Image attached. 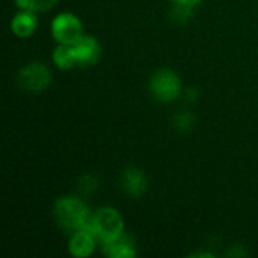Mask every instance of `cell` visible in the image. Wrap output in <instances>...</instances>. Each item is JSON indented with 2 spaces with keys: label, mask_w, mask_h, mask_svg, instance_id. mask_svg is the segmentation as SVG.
I'll list each match as a JSON object with an SVG mask.
<instances>
[{
  "label": "cell",
  "mask_w": 258,
  "mask_h": 258,
  "mask_svg": "<svg viewBox=\"0 0 258 258\" xmlns=\"http://www.w3.org/2000/svg\"><path fill=\"white\" fill-rule=\"evenodd\" d=\"M148 89H150L151 97L162 104L174 103L184 94L183 82L180 76L171 68L156 70L150 76Z\"/></svg>",
  "instance_id": "3"
},
{
  "label": "cell",
  "mask_w": 258,
  "mask_h": 258,
  "mask_svg": "<svg viewBox=\"0 0 258 258\" xmlns=\"http://www.w3.org/2000/svg\"><path fill=\"white\" fill-rule=\"evenodd\" d=\"M86 230L95 236L98 245H104L116 240L125 233V222L115 207L103 206L92 212Z\"/></svg>",
  "instance_id": "2"
},
{
  "label": "cell",
  "mask_w": 258,
  "mask_h": 258,
  "mask_svg": "<svg viewBox=\"0 0 258 258\" xmlns=\"http://www.w3.org/2000/svg\"><path fill=\"white\" fill-rule=\"evenodd\" d=\"M101 251L104 255L110 258H135L138 255V246L135 239L124 233L121 237H118L116 240L110 242V243H104L100 245Z\"/></svg>",
  "instance_id": "10"
},
{
  "label": "cell",
  "mask_w": 258,
  "mask_h": 258,
  "mask_svg": "<svg viewBox=\"0 0 258 258\" xmlns=\"http://www.w3.org/2000/svg\"><path fill=\"white\" fill-rule=\"evenodd\" d=\"M9 26H11V32L17 38H21V39L30 38L36 32V29H38V17H36V12L20 9L12 17Z\"/></svg>",
  "instance_id": "9"
},
{
  "label": "cell",
  "mask_w": 258,
  "mask_h": 258,
  "mask_svg": "<svg viewBox=\"0 0 258 258\" xmlns=\"http://www.w3.org/2000/svg\"><path fill=\"white\" fill-rule=\"evenodd\" d=\"M51 60L62 71H70L77 67L74 48H73V45H67V44H57L54 47V50L51 53Z\"/></svg>",
  "instance_id": "11"
},
{
  "label": "cell",
  "mask_w": 258,
  "mask_h": 258,
  "mask_svg": "<svg viewBox=\"0 0 258 258\" xmlns=\"http://www.w3.org/2000/svg\"><path fill=\"white\" fill-rule=\"evenodd\" d=\"M74 54L77 59V67L88 68L97 65L101 57V45L98 39L92 35H83L74 45Z\"/></svg>",
  "instance_id": "7"
},
{
  "label": "cell",
  "mask_w": 258,
  "mask_h": 258,
  "mask_svg": "<svg viewBox=\"0 0 258 258\" xmlns=\"http://www.w3.org/2000/svg\"><path fill=\"white\" fill-rule=\"evenodd\" d=\"M198 89L197 88H189V89H186V92H184V95H186V98L189 100V101H192V103H195L197 100H198Z\"/></svg>",
  "instance_id": "16"
},
{
  "label": "cell",
  "mask_w": 258,
  "mask_h": 258,
  "mask_svg": "<svg viewBox=\"0 0 258 258\" xmlns=\"http://www.w3.org/2000/svg\"><path fill=\"white\" fill-rule=\"evenodd\" d=\"M195 115L190 110H180L172 116L171 124L178 133H189L195 127Z\"/></svg>",
  "instance_id": "12"
},
{
  "label": "cell",
  "mask_w": 258,
  "mask_h": 258,
  "mask_svg": "<svg viewBox=\"0 0 258 258\" xmlns=\"http://www.w3.org/2000/svg\"><path fill=\"white\" fill-rule=\"evenodd\" d=\"M18 9H24V11H32V12H47L51 8H54V5L59 0H14Z\"/></svg>",
  "instance_id": "13"
},
{
  "label": "cell",
  "mask_w": 258,
  "mask_h": 258,
  "mask_svg": "<svg viewBox=\"0 0 258 258\" xmlns=\"http://www.w3.org/2000/svg\"><path fill=\"white\" fill-rule=\"evenodd\" d=\"M172 3H183V5H190V6H197L200 5L203 0H171Z\"/></svg>",
  "instance_id": "17"
},
{
  "label": "cell",
  "mask_w": 258,
  "mask_h": 258,
  "mask_svg": "<svg viewBox=\"0 0 258 258\" xmlns=\"http://www.w3.org/2000/svg\"><path fill=\"white\" fill-rule=\"evenodd\" d=\"M91 215L92 210L79 197H60L53 204V218L56 224L68 234L88 228Z\"/></svg>",
  "instance_id": "1"
},
{
  "label": "cell",
  "mask_w": 258,
  "mask_h": 258,
  "mask_svg": "<svg viewBox=\"0 0 258 258\" xmlns=\"http://www.w3.org/2000/svg\"><path fill=\"white\" fill-rule=\"evenodd\" d=\"M79 189L83 195H91L98 189V180L92 174H83L79 180Z\"/></svg>",
  "instance_id": "15"
},
{
  "label": "cell",
  "mask_w": 258,
  "mask_h": 258,
  "mask_svg": "<svg viewBox=\"0 0 258 258\" xmlns=\"http://www.w3.org/2000/svg\"><path fill=\"white\" fill-rule=\"evenodd\" d=\"M194 8L190 5H183V3H172V8L169 11V17L174 23L177 24H184L187 23L192 15H194Z\"/></svg>",
  "instance_id": "14"
},
{
  "label": "cell",
  "mask_w": 258,
  "mask_h": 258,
  "mask_svg": "<svg viewBox=\"0 0 258 258\" xmlns=\"http://www.w3.org/2000/svg\"><path fill=\"white\" fill-rule=\"evenodd\" d=\"M51 70L41 60H33L21 67L17 73V83L21 89L32 94L45 91L51 83Z\"/></svg>",
  "instance_id": "4"
},
{
  "label": "cell",
  "mask_w": 258,
  "mask_h": 258,
  "mask_svg": "<svg viewBox=\"0 0 258 258\" xmlns=\"http://www.w3.org/2000/svg\"><path fill=\"white\" fill-rule=\"evenodd\" d=\"M190 257H201V258H204V257H215L213 254H210V252H204V251H201V252H194V254H190Z\"/></svg>",
  "instance_id": "18"
},
{
  "label": "cell",
  "mask_w": 258,
  "mask_h": 258,
  "mask_svg": "<svg viewBox=\"0 0 258 258\" xmlns=\"http://www.w3.org/2000/svg\"><path fill=\"white\" fill-rule=\"evenodd\" d=\"M121 187L130 198H141L148 192L150 180L144 169L138 166H127L119 178Z\"/></svg>",
  "instance_id": "6"
},
{
  "label": "cell",
  "mask_w": 258,
  "mask_h": 258,
  "mask_svg": "<svg viewBox=\"0 0 258 258\" xmlns=\"http://www.w3.org/2000/svg\"><path fill=\"white\" fill-rule=\"evenodd\" d=\"M50 32L57 44L74 45L83 35V21L73 12L57 14L50 24Z\"/></svg>",
  "instance_id": "5"
},
{
  "label": "cell",
  "mask_w": 258,
  "mask_h": 258,
  "mask_svg": "<svg viewBox=\"0 0 258 258\" xmlns=\"http://www.w3.org/2000/svg\"><path fill=\"white\" fill-rule=\"evenodd\" d=\"M98 240L89 230H79L70 234L68 239V254L76 258L91 257L97 249Z\"/></svg>",
  "instance_id": "8"
}]
</instances>
